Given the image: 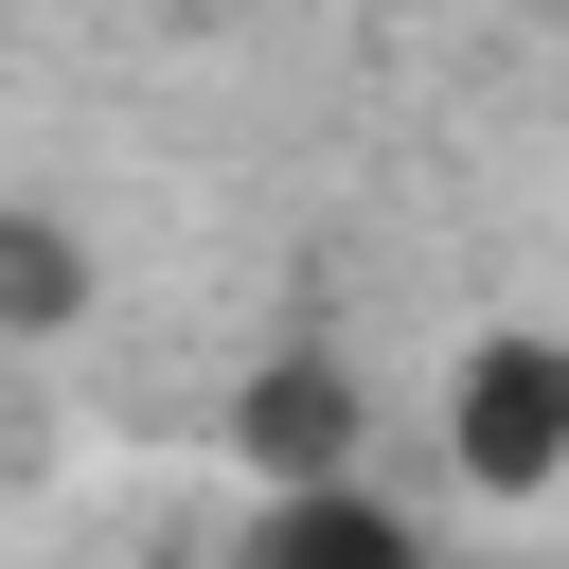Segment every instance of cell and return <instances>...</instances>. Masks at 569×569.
<instances>
[{
	"label": "cell",
	"mask_w": 569,
	"mask_h": 569,
	"mask_svg": "<svg viewBox=\"0 0 569 569\" xmlns=\"http://www.w3.org/2000/svg\"><path fill=\"white\" fill-rule=\"evenodd\" d=\"M231 445L267 462V480H320V462H356V373L302 338V356H267L249 391H231Z\"/></svg>",
	"instance_id": "cell-3"
},
{
	"label": "cell",
	"mask_w": 569,
	"mask_h": 569,
	"mask_svg": "<svg viewBox=\"0 0 569 569\" xmlns=\"http://www.w3.org/2000/svg\"><path fill=\"white\" fill-rule=\"evenodd\" d=\"M445 480L462 498H498V516H533V498H569V320H480L462 356H445Z\"/></svg>",
	"instance_id": "cell-1"
},
{
	"label": "cell",
	"mask_w": 569,
	"mask_h": 569,
	"mask_svg": "<svg viewBox=\"0 0 569 569\" xmlns=\"http://www.w3.org/2000/svg\"><path fill=\"white\" fill-rule=\"evenodd\" d=\"M89 302H107L89 231H71L53 196H0V356H53V338H89Z\"/></svg>",
	"instance_id": "cell-2"
},
{
	"label": "cell",
	"mask_w": 569,
	"mask_h": 569,
	"mask_svg": "<svg viewBox=\"0 0 569 569\" xmlns=\"http://www.w3.org/2000/svg\"><path fill=\"white\" fill-rule=\"evenodd\" d=\"M249 551H267V569H391V551H409V516H391V498H356V480L320 462V480H267Z\"/></svg>",
	"instance_id": "cell-4"
}]
</instances>
